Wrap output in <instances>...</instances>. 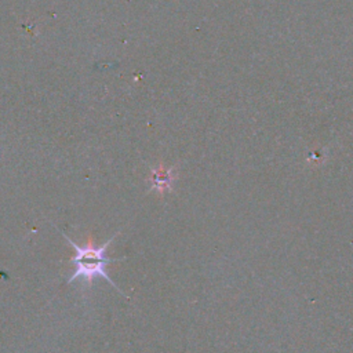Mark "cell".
<instances>
[{
  "label": "cell",
  "mask_w": 353,
  "mask_h": 353,
  "mask_svg": "<svg viewBox=\"0 0 353 353\" xmlns=\"http://www.w3.org/2000/svg\"><path fill=\"white\" fill-rule=\"evenodd\" d=\"M61 234L65 237V240L74 248L76 251V255L70 259V263H73L76 266V270L73 274H70V277L68 279V283H73L76 279L79 277H83L84 279V283L81 284V290H90L91 285H92V280L94 277L97 276H101L103 277L112 287H114L121 295L127 296L110 279V276L106 272V266L109 263H113V262H120V261H124L125 256L123 258H109L106 256V250L108 247L110 245V243L114 240V237H117L120 234V230L116 232L108 241L102 243L101 245H95L94 243V239L91 236H88L87 239V243L84 245H79L76 244L65 232L59 230ZM128 298V296H127Z\"/></svg>",
  "instance_id": "obj_1"
},
{
  "label": "cell",
  "mask_w": 353,
  "mask_h": 353,
  "mask_svg": "<svg viewBox=\"0 0 353 353\" xmlns=\"http://www.w3.org/2000/svg\"><path fill=\"white\" fill-rule=\"evenodd\" d=\"M178 178L176 168L172 167H164L163 163L157 164L156 167H152L149 170L148 181L150 182L149 192H157L159 196H164L165 193L172 190V186Z\"/></svg>",
  "instance_id": "obj_2"
}]
</instances>
